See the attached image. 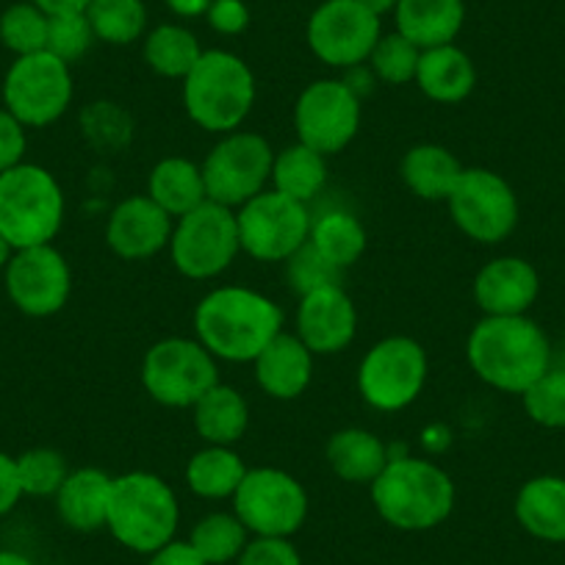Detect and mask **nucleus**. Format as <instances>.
I'll return each mask as SVG.
<instances>
[{"mask_svg":"<svg viewBox=\"0 0 565 565\" xmlns=\"http://www.w3.org/2000/svg\"><path fill=\"white\" fill-rule=\"evenodd\" d=\"M280 330V306L247 286H220L194 308V339L216 361L253 363Z\"/></svg>","mask_w":565,"mask_h":565,"instance_id":"f257e3e1","label":"nucleus"},{"mask_svg":"<svg viewBox=\"0 0 565 565\" xmlns=\"http://www.w3.org/2000/svg\"><path fill=\"white\" fill-rule=\"evenodd\" d=\"M466 358L477 377L504 394H524L552 363L546 333L526 317H486L466 341Z\"/></svg>","mask_w":565,"mask_h":565,"instance_id":"f03ea898","label":"nucleus"},{"mask_svg":"<svg viewBox=\"0 0 565 565\" xmlns=\"http://www.w3.org/2000/svg\"><path fill=\"white\" fill-rule=\"evenodd\" d=\"M369 488L380 519L402 532L436 530L455 510L452 477L427 458L391 452V460Z\"/></svg>","mask_w":565,"mask_h":565,"instance_id":"7ed1b4c3","label":"nucleus"},{"mask_svg":"<svg viewBox=\"0 0 565 565\" xmlns=\"http://www.w3.org/2000/svg\"><path fill=\"white\" fill-rule=\"evenodd\" d=\"M181 504L167 480L153 471H128L114 477L106 530L119 546L153 554L175 541Z\"/></svg>","mask_w":565,"mask_h":565,"instance_id":"20e7f679","label":"nucleus"},{"mask_svg":"<svg viewBox=\"0 0 565 565\" xmlns=\"http://www.w3.org/2000/svg\"><path fill=\"white\" fill-rule=\"evenodd\" d=\"M181 84L189 119L216 136L242 128L258 95L249 64L231 51H203Z\"/></svg>","mask_w":565,"mask_h":565,"instance_id":"39448f33","label":"nucleus"},{"mask_svg":"<svg viewBox=\"0 0 565 565\" xmlns=\"http://www.w3.org/2000/svg\"><path fill=\"white\" fill-rule=\"evenodd\" d=\"M64 225L62 183L40 164L0 172V236L14 249L53 244Z\"/></svg>","mask_w":565,"mask_h":565,"instance_id":"423d86ee","label":"nucleus"},{"mask_svg":"<svg viewBox=\"0 0 565 565\" xmlns=\"http://www.w3.org/2000/svg\"><path fill=\"white\" fill-rule=\"evenodd\" d=\"M170 258L189 280H214L231 269L242 253L236 211L205 200L194 211L175 220L170 238Z\"/></svg>","mask_w":565,"mask_h":565,"instance_id":"0eeeda50","label":"nucleus"},{"mask_svg":"<svg viewBox=\"0 0 565 565\" xmlns=\"http://www.w3.org/2000/svg\"><path fill=\"white\" fill-rule=\"evenodd\" d=\"M141 388L164 407H194V402L220 383L216 358L198 339H161L141 358Z\"/></svg>","mask_w":565,"mask_h":565,"instance_id":"6e6552de","label":"nucleus"},{"mask_svg":"<svg viewBox=\"0 0 565 565\" xmlns=\"http://www.w3.org/2000/svg\"><path fill=\"white\" fill-rule=\"evenodd\" d=\"M430 361L411 335H388L363 355L358 366V394L380 413L411 407L422 396Z\"/></svg>","mask_w":565,"mask_h":565,"instance_id":"1a4fd4ad","label":"nucleus"},{"mask_svg":"<svg viewBox=\"0 0 565 565\" xmlns=\"http://www.w3.org/2000/svg\"><path fill=\"white\" fill-rule=\"evenodd\" d=\"M231 502L253 537H291L308 519V491L275 466L247 469Z\"/></svg>","mask_w":565,"mask_h":565,"instance_id":"9d476101","label":"nucleus"},{"mask_svg":"<svg viewBox=\"0 0 565 565\" xmlns=\"http://www.w3.org/2000/svg\"><path fill=\"white\" fill-rule=\"evenodd\" d=\"M275 150L255 130H231L209 150L203 167L211 203L242 209L247 200L269 189Z\"/></svg>","mask_w":565,"mask_h":565,"instance_id":"9b49d317","label":"nucleus"},{"mask_svg":"<svg viewBox=\"0 0 565 565\" xmlns=\"http://www.w3.org/2000/svg\"><path fill=\"white\" fill-rule=\"evenodd\" d=\"M242 253L264 264L289 260L311 236V214L306 203L266 189L236 209Z\"/></svg>","mask_w":565,"mask_h":565,"instance_id":"f8f14e48","label":"nucleus"},{"mask_svg":"<svg viewBox=\"0 0 565 565\" xmlns=\"http://www.w3.org/2000/svg\"><path fill=\"white\" fill-rule=\"evenodd\" d=\"M73 73L70 64L53 53H31L18 56L3 81V106L25 125V128H45L73 103Z\"/></svg>","mask_w":565,"mask_h":565,"instance_id":"ddd939ff","label":"nucleus"},{"mask_svg":"<svg viewBox=\"0 0 565 565\" xmlns=\"http://www.w3.org/2000/svg\"><path fill=\"white\" fill-rule=\"evenodd\" d=\"M363 100L341 78H319L300 92L295 103L297 141L322 156L350 148L361 130Z\"/></svg>","mask_w":565,"mask_h":565,"instance_id":"4468645a","label":"nucleus"},{"mask_svg":"<svg viewBox=\"0 0 565 565\" xmlns=\"http://www.w3.org/2000/svg\"><path fill=\"white\" fill-rule=\"evenodd\" d=\"M449 216L460 233L480 244H499L519 225V198L493 170L469 167L447 198Z\"/></svg>","mask_w":565,"mask_h":565,"instance_id":"2eb2a0df","label":"nucleus"},{"mask_svg":"<svg viewBox=\"0 0 565 565\" xmlns=\"http://www.w3.org/2000/svg\"><path fill=\"white\" fill-rule=\"evenodd\" d=\"M380 36H383L380 18L358 0H324L313 9L306 29L313 56L335 70L366 64Z\"/></svg>","mask_w":565,"mask_h":565,"instance_id":"dca6fc26","label":"nucleus"},{"mask_svg":"<svg viewBox=\"0 0 565 565\" xmlns=\"http://www.w3.org/2000/svg\"><path fill=\"white\" fill-rule=\"evenodd\" d=\"M73 291L67 258L53 244L14 249L7 264V295L25 317L45 319L62 311Z\"/></svg>","mask_w":565,"mask_h":565,"instance_id":"f3484780","label":"nucleus"},{"mask_svg":"<svg viewBox=\"0 0 565 565\" xmlns=\"http://www.w3.org/2000/svg\"><path fill=\"white\" fill-rule=\"evenodd\" d=\"M295 324L313 355H339L358 335V308L344 286H324L300 297Z\"/></svg>","mask_w":565,"mask_h":565,"instance_id":"a211bd4d","label":"nucleus"},{"mask_svg":"<svg viewBox=\"0 0 565 565\" xmlns=\"http://www.w3.org/2000/svg\"><path fill=\"white\" fill-rule=\"evenodd\" d=\"M175 220L148 194H134L117 203L106 222V244L122 260H148L170 247Z\"/></svg>","mask_w":565,"mask_h":565,"instance_id":"6ab92c4d","label":"nucleus"},{"mask_svg":"<svg viewBox=\"0 0 565 565\" xmlns=\"http://www.w3.org/2000/svg\"><path fill=\"white\" fill-rule=\"evenodd\" d=\"M537 289L541 280L530 260L502 255L477 271L471 295L486 317H526L537 300Z\"/></svg>","mask_w":565,"mask_h":565,"instance_id":"aec40b11","label":"nucleus"},{"mask_svg":"<svg viewBox=\"0 0 565 565\" xmlns=\"http://www.w3.org/2000/svg\"><path fill=\"white\" fill-rule=\"evenodd\" d=\"M313 358L297 333L280 330L253 361L255 383L271 399H300L313 380Z\"/></svg>","mask_w":565,"mask_h":565,"instance_id":"412c9836","label":"nucleus"},{"mask_svg":"<svg viewBox=\"0 0 565 565\" xmlns=\"http://www.w3.org/2000/svg\"><path fill=\"white\" fill-rule=\"evenodd\" d=\"M114 477L108 471L86 466V469L70 471L62 482L56 499V513L70 530L97 532L106 526L108 502H111Z\"/></svg>","mask_w":565,"mask_h":565,"instance_id":"4be33fe9","label":"nucleus"},{"mask_svg":"<svg viewBox=\"0 0 565 565\" xmlns=\"http://www.w3.org/2000/svg\"><path fill=\"white\" fill-rule=\"evenodd\" d=\"M413 84L422 89L424 97L441 106L463 103L477 86V67L466 51L458 45H438L422 51L418 58L416 81Z\"/></svg>","mask_w":565,"mask_h":565,"instance_id":"5701e85b","label":"nucleus"},{"mask_svg":"<svg viewBox=\"0 0 565 565\" xmlns=\"http://www.w3.org/2000/svg\"><path fill=\"white\" fill-rule=\"evenodd\" d=\"M396 31L418 51L452 45L466 23L463 0H399L394 9Z\"/></svg>","mask_w":565,"mask_h":565,"instance_id":"b1692460","label":"nucleus"},{"mask_svg":"<svg viewBox=\"0 0 565 565\" xmlns=\"http://www.w3.org/2000/svg\"><path fill=\"white\" fill-rule=\"evenodd\" d=\"M466 167L460 164L458 156L444 145L436 141H422L413 145L405 156H402V181L411 189L416 198L427 200V203H447L452 189L458 186L460 175Z\"/></svg>","mask_w":565,"mask_h":565,"instance_id":"393cba45","label":"nucleus"},{"mask_svg":"<svg viewBox=\"0 0 565 565\" xmlns=\"http://www.w3.org/2000/svg\"><path fill=\"white\" fill-rule=\"evenodd\" d=\"M324 458L339 480L352 482V486H372L391 460V449L372 430L344 427L330 436Z\"/></svg>","mask_w":565,"mask_h":565,"instance_id":"a878e982","label":"nucleus"},{"mask_svg":"<svg viewBox=\"0 0 565 565\" xmlns=\"http://www.w3.org/2000/svg\"><path fill=\"white\" fill-rule=\"evenodd\" d=\"M198 436L211 447H236L249 427V405L233 385L216 383L192 407Z\"/></svg>","mask_w":565,"mask_h":565,"instance_id":"bb28decb","label":"nucleus"},{"mask_svg":"<svg viewBox=\"0 0 565 565\" xmlns=\"http://www.w3.org/2000/svg\"><path fill=\"white\" fill-rule=\"evenodd\" d=\"M148 198L159 209H164L172 220H181L183 214L209 200L203 167L183 156H167L150 170Z\"/></svg>","mask_w":565,"mask_h":565,"instance_id":"cd10ccee","label":"nucleus"},{"mask_svg":"<svg viewBox=\"0 0 565 565\" xmlns=\"http://www.w3.org/2000/svg\"><path fill=\"white\" fill-rule=\"evenodd\" d=\"M515 519L530 535L548 543H565V480L535 477L515 497Z\"/></svg>","mask_w":565,"mask_h":565,"instance_id":"c85d7f7f","label":"nucleus"},{"mask_svg":"<svg viewBox=\"0 0 565 565\" xmlns=\"http://www.w3.org/2000/svg\"><path fill=\"white\" fill-rule=\"evenodd\" d=\"M324 183H328V156L317 153L302 141H295L289 148H282L280 153H275L269 178V186L275 192L308 205L322 194Z\"/></svg>","mask_w":565,"mask_h":565,"instance_id":"c756f323","label":"nucleus"},{"mask_svg":"<svg viewBox=\"0 0 565 565\" xmlns=\"http://www.w3.org/2000/svg\"><path fill=\"white\" fill-rule=\"evenodd\" d=\"M247 466H244L242 455L233 447H211L205 444L200 452L189 458L186 471V486L194 497L200 499H233V493L242 486Z\"/></svg>","mask_w":565,"mask_h":565,"instance_id":"7c9ffc66","label":"nucleus"},{"mask_svg":"<svg viewBox=\"0 0 565 565\" xmlns=\"http://www.w3.org/2000/svg\"><path fill=\"white\" fill-rule=\"evenodd\" d=\"M366 242V227L350 211L322 214L311 222V236H308V244L341 271H347L363 258Z\"/></svg>","mask_w":565,"mask_h":565,"instance_id":"2f4dec72","label":"nucleus"},{"mask_svg":"<svg viewBox=\"0 0 565 565\" xmlns=\"http://www.w3.org/2000/svg\"><path fill=\"white\" fill-rule=\"evenodd\" d=\"M141 56H145V64L161 78L183 81L192 73L198 58L203 56V47H200L198 36L183 29V25L161 23L145 34Z\"/></svg>","mask_w":565,"mask_h":565,"instance_id":"473e14b6","label":"nucleus"},{"mask_svg":"<svg viewBox=\"0 0 565 565\" xmlns=\"http://www.w3.org/2000/svg\"><path fill=\"white\" fill-rule=\"evenodd\" d=\"M86 18L97 42L106 45H134L148 34L145 0H92Z\"/></svg>","mask_w":565,"mask_h":565,"instance_id":"72a5a7b5","label":"nucleus"},{"mask_svg":"<svg viewBox=\"0 0 565 565\" xmlns=\"http://www.w3.org/2000/svg\"><path fill=\"white\" fill-rule=\"evenodd\" d=\"M189 543L209 565H227L236 563L244 552L249 532L236 513H209L192 526Z\"/></svg>","mask_w":565,"mask_h":565,"instance_id":"f704fd0d","label":"nucleus"},{"mask_svg":"<svg viewBox=\"0 0 565 565\" xmlns=\"http://www.w3.org/2000/svg\"><path fill=\"white\" fill-rule=\"evenodd\" d=\"M47 18L34 3H14L0 14V42L14 53V56H31L47 47Z\"/></svg>","mask_w":565,"mask_h":565,"instance_id":"c9c22d12","label":"nucleus"},{"mask_svg":"<svg viewBox=\"0 0 565 565\" xmlns=\"http://www.w3.org/2000/svg\"><path fill=\"white\" fill-rule=\"evenodd\" d=\"M418 58H422V51L411 40H405L399 31H394V34L380 36L366 64L380 84L405 86L416 81Z\"/></svg>","mask_w":565,"mask_h":565,"instance_id":"e433bc0d","label":"nucleus"},{"mask_svg":"<svg viewBox=\"0 0 565 565\" xmlns=\"http://www.w3.org/2000/svg\"><path fill=\"white\" fill-rule=\"evenodd\" d=\"M67 475V458L51 447L29 449L18 458V477L23 497H56Z\"/></svg>","mask_w":565,"mask_h":565,"instance_id":"4c0bfd02","label":"nucleus"},{"mask_svg":"<svg viewBox=\"0 0 565 565\" xmlns=\"http://www.w3.org/2000/svg\"><path fill=\"white\" fill-rule=\"evenodd\" d=\"M521 396L532 422L541 427H565V369H548Z\"/></svg>","mask_w":565,"mask_h":565,"instance_id":"58836bf2","label":"nucleus"},{"mask_svg":"<svg viewBox=\"0 0 565 565\" xmlns=\"http://www.w3.org/2000/svg\"><path fill=\"white\" fill-rule=\"evenodd\" d=\"M97 42L95 31H92L89 18L86 12H73V14H53L51 23H47V53H53L62 62L75 64L92 51V45Z\"/></svg>","mask_w":565,"mask_h":565,"instance_id":"ea45409f","label":"nucleus"},{"mask_svg":"<svg viewBox=\"0 0 565 565\" xmlns=\"http://www.w3.org/2000/svg\"><path fill=\"white\" fill-rule=\"evenodd\" d=\"M286 275H289L291 289L297 295H308V291L324 289V286H341L344 271L335 269L330 260H324L311 244H302L289 260H286Z\"/></svg>","mask_w":565,"mask_h":565,"instance_id":"a19ab883","label":"nucleus"},{"mask_svg":"<svg viewBox=\"0 0 565 565\" xmlns=\"http://www.w3.org/2000/svg\"><path fill=\"white\" fill-rule=\"evenodd\" d=\"M81 122H84L86 136L103 150L119 148L122 141L130 139V117L117 103H92Z\"/></svg>","mask_w":565,"mask_h":565,"instance_id":"79ce46f5","label":"nucleus"},{"mask_svg":"<svg viewBox=\"0 0 565 565\" xmlns=\"http://www.w3.org/2000/svg\"><path fill=\"white\" fill-rule=\"evenodd\" d=\"M236 565H302L291 537H249Z\"/></svg>","mask_w":565,"mask_h":565,"instance_id":"37998d69","label":"nucleus"},{"mask_svg":"<svg viewBox=\"0 0 565 565\" xmlns=\"http://www.w3.org/2000/svg\"><path fill=\"white\" fill-rule=\"evenodd\" d=\"M211 29L222 36H238L249 29V9L244 0H211L205 12Z\"/></svg>","mask_w":565,"mask_h":565,"instance_id":"c03bdc74","label":"nucleus"},{"mask_svg":"<svg viewBox=\"0 0 565 565\" xmlns=\"http://www.w3.org/2000/svg\"><path fill=\"white\" fill-rule=\"evenodd\" d=\"M25 156V125L9 111L7 106H0V172L12 170L23 161Z\"/></svg>","mask_w":565,"mask_h":565,"instance_id":"a18cd8bd","label":"nucleus"},{"mask_svg":"<svg viewBox=\"0 0 565 565\" xmlns=\"http://www.w3.org/2000/svg\"><path fill=\"white\" fill-rule=\"evenodd\" d=\"M20 499H23V488L18 477V458L0 452V515L12 513Z\"/></svg>","mask_w":565,"mask_h":565,"instance_id":"49530a36","label":"nucleus"},{"mask_svg":"<svg viewBox=\"0 0 565 565\" xmlns=\"http://www.w3.org/2000/svg\"><path fill=\"white\" fill-rule=\"evenodd\" d=\"M148 557V565H209L189 541H170Z\"/></svg>","mask_w":565,"mask_h":565,"instance_id":"de8ad7c7","label":"nucleus"},{"mask_svg":"<svg viewBox=\"0 0 565 565\" xmlns=\"http://www.w3.org/2000/svg\"><path fill=\"white\" fill-rule=\"evenodd\" d=\"M34 7H40L47 18L53 14H73V12H86L92 0H31Z\"/></svg>","mask_w":565,"mask_h":565,"instance_id":"09e8293b","label":"nucleus"},{"mask_svg":"<svg viewBox=\"0 0 565 565\" xmlns=\"http://www.w3.org/2000/svg\"><path fill=\"white\" fill-rule=\"evenodd\" d=\"M167 9H170L172 14H178V18H205V12H209L211 0H164Z\"/></svg>","mask_w":565,"mask_h":565,"instance_id":"8fccbe9b","label":"nucleus"},{"mask_svg":"<svg viewBox=\"0 0 565 565\" xmlns=\"http://www.w3.org/2000/svg\"><path fill=\"white\" fill-rule=\"evenodd\" d=\"M358 3H361V7H366L372 14H377V18H383V14H394V9L399 0H358Z\"/></svg>","mask_w":565,"mask_h":565,"instance_id":"3c124183","label":"nucleus"},{"mask_svg":"<svg viewBox=\"0 0 565 565\" xmlns=\"http://www.w3.org/2000/svg\"><path fill=\"white\" fill-rule=\"evenodd\" d=\"M0 565H36V563L31 557H25V554L12 552V548H0Z\"/></svg>","mask_w":565,"mask_h":565,"instance_id":"603ef678","label":"nucleus"},{"mask_svg":"<svg viewBox=\"0 0 565 565\" xmlns=\"http://www.w3.org/2000/svg\"><path fill=\"white\" fill-rule=\"evenodd\" d=\"M12 255H14V247L7 242V238L0 236V269H7V264L12 260Z\"/></svg>","mask_w":565,"mask_h":565,"instance_id":"864d4df0","label":"nucleus"}]
</instances>
